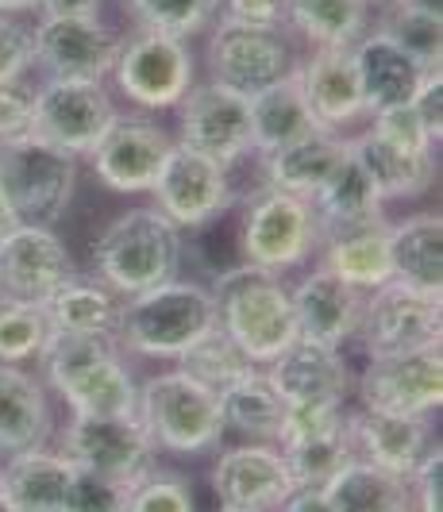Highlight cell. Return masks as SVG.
I'll use <instances>...</instances> for the list:
<instances>
[{
  "instance_id": "cell-48",
  "label": "cell",
  "mask_w": 443,
  "mask_h": 512,
  "mask_svg": "<svg viewBox=\"0 0 443 512\" xmlns=\"http://www.w3.org/2000/svg\"><path fill=\"white\" fill-rule=\"evenodd\" d=\"M232 24L251 27H282L286 20V0H220V16Z\"/></svg>"
},
{
  "instance_id": "cell-28",
  "label": "cell",
  "mask_w": 443,
  "mask_h": 512,
  "mask_svg": "<svg viewBox=\"0 0 443 512\" xmlns=\"http://www.w3.org/2000/svg\"><path fill=\"white\" fill-rule=\"evenodd\" d=\"M347 151L359 158V166L378 185L386 205L390 201L424 197L436 185V154L393 147V143H386L382 135H374L370 128L359 131V135H347Z\"/></svg>"
},
{
  "instance_id": "cell-46",
  "label": "cell",
  "mask_w": 443,
  "mask_h": 512,
  "mask_svg": "<svg viewBox=\"0 0 443 512\" xmlns=\"http://www.w3.org/2000/svg\"><path fill=\"white\" fill-rule=\"evenodd\" d=\"M35 116V85L27 81H0V139H16L31 131Z\"/></svg>"
},
{
  "instance_id": "cell-20",
  "label": "cell",
  "mask_w": 443,
  "mask_h": 512,
  "mask_svg": "<svg viewBox=\"0 0 443 512\" xmlns=\"http://www.w3.org/2000/svg\"><path fill=\"white\" fill-rule=\"evenodd\" d=\"M347 439L355 462H370L405 482L420 459L440 443L432 416H397L374 409H347Z\"/></svg>"
},
{
  "instance_id": "cell-27",
  "label": "cell",
  "mask_w": 443,
  "mask_h": 512,
  "mask_svg": "<svg viewBox=\"0 0 443 512\" xmlns=\"http://www.w3.org/2000/svg\"><path fill=\"white\" fill-rule=\"evenodd\" d=\"M343 154H347V135H336V131H313L282 151L259 154L262 189H278V193L313 201V193L332 178Z\"/></svg>"
},
{
  "instance_id": "cell-9",
  "label": "cell",
  "mask_w": 443,
  "mask_h": 512,
  "mask_svg": "<svg viewBox=\"0 0 443 512\" xmlns=\"http://www.w3.org/2000/svg\"><path fill=\"white\" fill-rule=\"evenodd\" d=\"M355 339H359L366 359H393V355L440 347L443 297L420 293L413 285L390 278L386 285L366 293Z\"/></svg>"
},
{
  "instance_id": "cell-23",
  "label": "cell",
  "mask_w": 443,
  "mask_h": 512,
  "mask_svg": "<svg viewBox=\"0 0 443 512\" xmlns=\"http://www.w3.org/2000/svg\"><path fill=\"white\" fill-rule=\"evenodd\" d=\"M54 439L51 389L31 366L0 362V459Z\"/></svg>"
},
{
  "instance_id": "cell-6",
  "label": "cell",
  "mask_w": 443,
  "mask_h": 512,
  "mask_svg": "<svg viewBox=\"0 0 443 512\" xmlns=\"http://www.w3.org/2000/svg\"><path fill=\"white\" fill-rule=\"evenodd\" d=\"M81 166L78 158L35 131L0 139V201L16 216V224L54 228L74 205Z\"/></svg>"
},
{
  "instance_id": "cell-12",
  "label": "cell",
  "mask_w": 443,
  "mask_h": 512,
  "mask_svg": "<svg viewBox=\"0 0 443 512\" xmlns=\"http://www.w3.org/2000/svg\"><path fill=\"white\" fill-rule=\"evenodd\" d=\"M54 436H58V451L78 470L112 478L120 486H131L158 462L155 443L135 416H78V412H70V420L62 428H54Z\"/></svg>"
},
{
  "instance_id": "cell-24",
  "label": "cell",
  "mask_w": 443,
  "mask_h": 512,
  "mask_svg": "<svg viewBox=\"0 0 443 512\" xmlns=\"http://www.w3.org/2000/svg\"><path fill=\"white\" fill-rule=\"evenodd\" d=\"M266 374L286 401H347L355 393V374L343 359V347H324L313 339H293Z\"/></svg>"
},
{
  "instance_id": "cell-16",
  "label": "cell",
  "mask_w": 443,
  "mask_h": 512,
  "mask_svg": "<svg viewBox=\"0 0 443 512\" xmlns=\"http://www.w3.org/2000/svg\"><path fill=\"white\" fill-rule=\"evenodd\" d=\"M359 409L397 412V416H436L443 405L440 347L409 351L393 359H366L355 378Z\"/></svg>"
},
{
  "instance_id": "cell-41",
  "label": "cell",
  "mask_w": 443,
  "mask_h": 512,
  "mask_svg": "<svg viewBox=\"0 0 443 512\" xmlns=\"http://www.w3.org/2000/svg\"><path fill=\"white\" fill-rule=\"evenodd\" d=\"M47 335H51V324H47L43 305L0 297V362L31 366L39 359Z\"/></svg>"
},
{
  "instance_id": "cell-13",
  "label": "cell",
  "mask_w": 443,
  "mask_h": 512,
  "mask_svg": "<svg viewBox=\"0 0 443 512\" xmlns=\"http://www.w3.org/2000/svg\"><path fill=\"white\" fill-rule=\"evenodd\" d=\"M116 101L108 93V81H66L43 77L35 85V116L31 131L54 147L70 151L74 158H89L101 143L108 124L116 120Z\"/></svg>"
},
{
  "instance_id": "cell-4",
  "label": "cell",
  "mask_w": 443,
  "mask_h": 512,
  "mask_svg": "<svg viewBox=\"0 0 443 512\" xmlns=\"http://www.w3.org/2000/svg\"><path fill=\"white\" fill-rule=\"evenodd\" d=\"M212 328H216V308L209 285L174 278L147 293L124 297L116 343L124 355L135 359L178 362Z\"/></svg>"
},
{
  "instance_id": "cell-17",
  "label": "cell",
  "mask_w": 443,
  "mask_h": 512,
  "mask_svg": "<svg viewBox=\"0 0 443 512\" xmlns=\"http://www.w3.org/2000/svg\"><path fill=\"white\" fill-rule=\"evenodd\" d=\"M70 278H78V262L54 228L16 224L0 235V297L47 305Z\"/></svg>"
},
{
  "instance_id": "cell-3",
  "label": "cell",
  "mask_w": 443,
  "mask_h": 512,
  "mask_svg": "<svg viewBox=\"0 0 443 512\" xmlns=\"http://www.w3.org/2000/svg\"><path fill=\"white\" fill-rule=\"evenodd\" d=\"M185 231L155 205H139L108 220L93 243V278L116 297H135L162 282L182 278Z\"/></svg>"
},
{
  "instance_id": "cell-40",
  "label": "cell",
  "mask_w": 443,
  "mask_h": 512,
  "mask_svg": "<svg viewBox=\"0 0 443 512\" xmlns=\"http://www.w3.org/2000/svg\"><path fill=\"white\" fill-rule=\"evenodd\" d=\"M174 366H178L182 374H189L193 382L216 389V393L228 389L232 382H239L247 370H255V362L247 359V355H243L220 328H212V332L201 335V339H197Z\"/></svg>"
},
{
  "instance_id": "cell-38",
  "label": "cell",
  "mask_w": 443,
  "mask_h": 512,
  "mask_svg": "<svg viewBox=\"0 0 443 512\" xmlns=\"http://www.w3.org/2000/svg\"><path fill=\"white\" fill-rule=\"evenodd\" d=\"M378 31L390 35L401 51H409L424 70H440L443 62V16L440 8H424L413 0H386Z\"/></svg>"
},
{
  "instance_id": "cell-35",
  "label": "cell",
  "mask_w": 443,
  "mask_h": 512,
  "mask_svg": "<svg viewBox=\"0 0 443 512\" xmlns=\"http://www.w3.org/2000/svg\"><path fill=\"white\" fill-rule=\"evenodd\" d=\"M120 305L124 297H116L108 285L97 278H70L43 305L51 332H74V335H101V339H116V324H120Z\"/></svg>"
},
{
  "instance_id": "cell-45",
  "label": "cell",
  "mask_w": 443,
  "mask_h": 512,
  "mask_svg": "<svg viewBox=\"0 0 443 512\" xmlns=\"http://www.w3.org/2000/svg\"><path fill=\"white\" fill-rule=\"evenodd\" d=\"M35 70V31L24 16H0V81H24Z\"/></svg>"
},
{
  "instance_id": "cell-2",
  "label": "cell",
  "mask_w": 443,
  "mask_h": 512,
  "mask_svg": "<svg viewBox=\"0 0 443 512\" xmlns=\"http://www.w3.org/2000/svg\"><path fill=\"white\" fill-rule=\"evenodd\" d=\"M209 293L216 308V328L255 366H270L297 339L293 297L282 274L259 270L251 262H235L216 274Z\"/></svg>"
},
{
  "instance_id": "cell-51",
  "label": "cell",
  "mask_w": 443,
  "mask_h": 512,
  "mask_svg": "<svg viewBox=\"0 0 443 512\" xmlns=\"http://www.w3.org/2000/svg\"><path fill=\"white\" fill-rule=\"evenodd\" d=\"M35 12V0H0V16H24Z\"/></svg>"
},
{
  "instance_id": "cell-55",
  "label": "cell",
  "mask_w": 443,
  "mask_h": 512,
  "mask_svg": "<svg viewBox=\"0 0 443 512\" xmlns=\"http://www.w3.org/2000/svg\"><path fill=\"white\" fill-rule=\"evenodd\" d=\"M0 486H4V459H0Z\"/></svg>"
},
{
  "instance_id": "cell-34",
  "label": "cell",
  "mask_w": 443,
  "mask_h": 512,
  "mask_svg": "<svg viewBox=\"0 0 443 512\" xmlns=\"http://www.w3.org/2000/svg\"><path fill=\"white\" fill-rule=\"evenodd\" d=\"M313 208L316 220H320V235L386 216V201H382L378 185L370 181V174L359 166V158L351 151L343 154V162L332 170V178L313 193Z\"/></svg>"
},
{
  "instance_id": "cell-44",
  "label": "cell",
  "mask_w": 443,
  "mask_h": 512,
  "mask_svg": "<svg viewBox=\"0 0 443 512\" xmlns=\"http://www.w3.org/2000/svg\"><path fill=\"white\" fill-rule=\"evenodd\" d=\"M370 131L382 135L393 147H405V151H428V154L440 151V143H436V139L428 135V128L420 124L413 104H397V108L374 112V116H370Z\"/></svg>"
},
{
  "instance_id": "cell-21",
  "label": "cell",
  "mask_w": 443,
  "mask_h": 512,
  "mask_svg": "<svg viewBox=\"0 0 443 512\" xmlns=\"http://www.w3.org/2000/svg\"><path fill=\"white\" fill-rule=\"evenodd\" d=\"M293 81H297V89H301V97L309 104L320 131L343 135L351 124L366 120L363 85L355 74L351 47H320V51L297 58Z\"/></svg>"
},
{
  "instance_id": "cell-5",
  "label": "cell",
  "mask_w": 443,
  "mask_h": 512,
  "mask_svg": "<svg viewBox=\"0 0 443 512\" xmlns=\"http://www.w3.org/2000/svg\"><path fill=\"white\" fill-rule=\"evenodd\" d=\"M135 420L151 436L158 455H174V459L216 455L228 436L220 393L193 382L178 366L139 382Z\"/></svg>"
},
{
  "instance_id": "cell-39",
  "label": "cell",
  "mask_w": 443,
  "mask_h": 512,
  "mask_svg": "<svg viewBox=\"0 0 443 512\" xmlns=\"http://www.w3.org/2000/svg\"><path fill=\"white\" fill-rule=\"evenodd\" d=\"M124 12L131 16V24L143 31L193 39L216 24L220 0H124Z\"/></svg>"
},
{
  "instance_id": "cell-8",
  "label": "cell",
  "mask_w": 443,
  "mask_h": 512,
  "mask_svg": "<svg viewBox=\"0 0 443 512\" xmlns=\"http://www.w3.org/2000/svg\"><path fill=\"white\" fill-rule=\"evenodd\" d=\"M108 81L135 112H174L189 85L197 81V58L189 39L135 27L131 35H124Z\"/></svg>"
},
{
  "instance_id": "cell-50",
  "label": "cell",
  "mask_w": 443,
  "mask_h": 512,
  "mask_svg": "<svg viewBox=\"0 0 443 512\" xmlns=\"http://www.w3.org/2000/svg\"><path fill=\"white\" fill-rule=\"evenodd\" d=\"M101 16V0H35V20H89Z\"/></svg>"
},
{
  "instance_id": "cell-29",
  "label": "cell",
  "mask_w": 443,
  "mask_h": 512,
  "mask_svg": "<svg viewBox=\"0 0 443 512\" xmlns=\"http://www.w3.org/2000/svg\"><path fill=\"white\" fill-rule=\"evenodd\" d=\"M74 478V462L58 447H31L4 459V486L0 497L20 512H62L66 489Z\"/></svg>"
},
{
  "instance_id": "cell-26",
  "label": "cell",
  "mask_w": 443,
  "mask_h": 512,
  "mask_svg": "<svg viewBox=\"0 0 443 512\" xmlns=\"http://www.w3.org/2000/svg\"><path fill=\"white\" fill-rule=\"evenodd\" d=\"M316 266L332 270L336 278H343L355 289H378L393 278L390 266V220H366L355 228L324 231L320 235V251L313 258Z\"/></svg>"
},
{
  "instance_id": "cell-30",
  "label": "cell",
  "mask_w": 443,
  "mask_h": 512,
  "mask_svg": "<svg viewBox=\"0 0 443 512\" xmlns=\"http://www.w3.org/2000/svg\"><path fill=\"white\" fill-rule=\"evenodd\" d=\"M390 266L393 278L420 293L443 297V216L413 212L390 220Z\"/></svg>"
},
{
  "instance_id": "cell-11",
  "label": "cell",
  "mask_w": 443,
  "mask_h": 512,
  "mask_svg": "<svg viewBox=\"0 0 443 512\" xmlns=\"http://www.w3.org/2000/svg\"><path fill=\"white\" fill-rule=\"evenodd\" d=\"M151 205L182 231H201L209 228L212 220L228 216L239 205V193H235L228 166L189 151L174 139V147L151 185Z\"/></svg>"
},
{
  "instance_id": "cell-43",
  "label": "cell",
  "mask_w": 443,
  "mask_h": 512,
  "mask_svg": "<svg viewBox=\"0 0 443 512\" xmlns=\"http://www.w3.org/2000/svg\"><path fill=\"white\" fill-rule=\"evenodd\" d=\"M124 509H128V486L74 466V478H70V489H66L62 512H124Z\"/></svg>"
},
{
  "instance_id": "cell-31",
  "label": "cell",
  "mask_w": 443,
  "mask_h": 512,
  "mask_svg": "<svg viewBox=\"0 0 443 512\" xmlns=\"http://www.w3.org/2000/svg\"><path fill=\"white\" fill-rule=\"evenodd\" d=\"M286 397L266 374V366L247 370L239 382L220 389V409H224V428L239 432L251 443H278L282 424H286Z\"/></svg>"
},
{
  "instance_id": "cell-25",
  "label": "cell",
  "mask_w": 443,
  "mask_h": 512,
  "mask_svg": "<svg viewBox=\"0 0 443 512\" xmlns=\"http://www.w3.org/2000/svg\"><path fill=\"white\" fill-rule=\"evenodd\" d=\"M351 58H355V74H359V85H363L366 120L374 112H382V108L409 104L417 97L420 81L432 74L409 51H401L390 35H382L378 27H370L363 39L351 47Z\"/></svg>"
},
{
  "instance_id": "cell-7",
  "label": "cell",
  "mask_w": 443,
  "mask_h": 512,
  "mask_svg": "<svg viewBox=\"0 0 443 512\" xmlns=\"http://www.w3.org/2000/svg\"><path fill=\"white\" fill-rule=\"evenodd\" d=\"M320 251V220L313 201L278 193V189H255L243 197L239 216V262H251L259 270L282 274L309 266Z\"/></svg>"
},
{
  "instance_id": "cell-15",
  "label": "cell",
  "mask_w": 443,
  "mask_h": 512,
  "mask_svg": "<svg viewBox=\"0 0 443 512\" xmlns=\"http://www.w3.org/2000/svg\"><path fill=\"white\" fill-rule=\"evenodd\" d=\"M174 135L147 112H116L101 143L89 151L97 181L112 193H151Z\"/></svg>"
},
{
  "instance_id": "cell-42",
  "label": "cell",
  "mask_w": 443,
  "mask_h": 512,
  "mask_svg": "<svg viewBox=\"0 0 443 512\" xmlns=\"http://www.w3.org/2000/svg\"><path fill=\"white\" fill-rule=\"evenodd\" d=\"M124 512H197L193 501V478L174 466H151L143 478L128 486V509Z\"/></svg>"
},
{
  "instance_id": "cell-18",
  "label": "cell",
  "mask_w": 443,
  "mask_h": 512,
  "mask_svg": "<svg viewBox=\"0 0 443 512\" xmlns=\"http://www.w3.org/2000/svg\"><path fill=\"white\" fill-rule=\"evenodd\" d=\"M209 486L220 505L243 512H278L293 493L286 459L274 443H239L216 451Z\"/></svg>"
},
{
  "instance_id": "cell-49",
  "label": "cell",
  "mask_w": 443,
  "mask_h": 512,
  "mask_svg": "<svg viewBox=\"0 0 443 512\" xmlns=\"http://www.w3.org/2000/svg\"><path fill=\"white\" fill-rule=\"evenodd\" d=\"M413 108H417L420 124L428 128V135L440 143L443 139V70H432V74L420 81L417 97H413Z\"/></svg>"
},
{
  "instance_id": "cell-54",
  "label": "cell",
  "mask_w": 443,
  "mask_h": 512,
  "mask_svg": "<svg viewBox=\"0 0 443 512\" xmlns=\"http://www.w3.org/2000/svg\"><path fill=\"white\" fill-rule=\"evenodd\" d=\"M216 512H243V509H228V505H220V509H216Z\"/></svg>"
},
{
  "instance_id": "cell-19",
  "label": "cell",
  "mask_w": 443,
  "mask_h": 512,
  "mask_svg": "<svg viewBox=\"0 0 443 512\" xmlns=\"http://www.w3.org/2000/svg\"><path fill=\"white\" fill-rule=\"evenodd\" d=\"M31 31H35V66L43 70V77H66V81H108L124 43L120 31L101 24V16L35 20Z\"/></svg>"
},
{
  "instance_id": "cell-52",
  "label": "cell",
  "mask_w": 443,
  "mask_h": 512,
  "mask_svg": "<svg viewBox=\"0 0 443 512\" xmlns=\"http://www.w3.org/2000/svg\"><path fill=\"white\" fill-rule=\"evenodd\" d=\"M12 228H16V216H12V212H8V205L0 201V235H4V231H12Z\"/></svg>"
},
{
  "instance_id": "cell-1",
  "label": "cell",
  "mask_w": 443,
  "mask_h": 512,
  "mask_svg": "<svg viewBox=\"0 0 443 512\" xmlns=\"http://www.w3.org/2000/svg\"><path fill=\"white\" fill-rule=\"evenodd\" d=\"M35 374L66 409L78 416H135L139 382L116 339L51 332Z\"/></svg>"
},
{
  "instance_id": "cell-53",
  "label": "cell",
  "mask_w": 443,
  "mask_h": 512,
  "mask_svg": "<svg viewBox=\"0 0 443 512\" xmlns=\"http://www.w3.org/2000/svg\"><path fill=\"white\" fill-rule=\"evenodd\" d=\"M0 512H20V509H12V505H8L4 497H0Z\"/></svg>"
},
{
  "instance_id": "cell-56",
  "label": "cell",
  "mask_w": 443,
  "mask_h": 512,
  "mask_svg": "<svg viewBox=\"0 0 443 512\" xmlns=\"http://www.w3.org/2000/svg\"><path fill=\"white\" fill-rule=\"evenodd\" d=\"M370 4H386V0H370Z\"/></svg>"
},
{
  "instance_id": "cell-33",
  "label": "cell",
  "mask_w": 443,
  "mask_h": 512,
  "mask_svg": "<svg viewBox=\"0 0 443 512\" xmlns=\"http://www.w3.org/2000/svg\"><path fill=\"white\" fill-rule=\"evenodd\" d=\"M282 27L309 51L355 47L370 31V0H286Z\"/></svg>"
},
{
  "instance_id": "cell-36",
  "label": "cell",
  "mask_w": 443,
  "mask_h": 512,
  "mask_svg": "<svg viewBox=\"0 0 443 512\" xmlns=\"http://www.w3.org/2000/svg\"><path fill=\"white\" fill-rule=\"evenodd\" d=\"M286 459V470L297 489H324L347 462H355L351 455V439H347V416L320 428V432H305V436H286L274 443Z\"/></svg>"
},
{
  "instance_id": "cell-37",
  "label": "cell",
  "mask_w": 443,
  "mask_h": 512,
  "mask_svg": "<svg viewBox=\"0 0 443 512\" xmlns=\"http://www.w3.org/2000/svg\"><path fill=\"white\" fill-rule=\"evenodd\" d=\"M332 512H413L409 482L370 462H347L324 486Z\"/></svg>"
},
{
  "instance_id": "cell-22",
  "label": "cell",
  "mask_w": 443,
  "mask_h": 512,
  "mask_svg": "<svg viewBox=\"0 0 443 512\" xmlns=\"http://www.w3.org/2000/svg\"><path fill=\"white\" fill-rule=\"evenodd\" d=\"M289 297L301 339H313L324 347H347L359 332L366 293L336 278L332 270L313 262V270H305L301 282L289 285Z\"/></svg>"
},
{
  "instance_id": "cell-32",
  "label": "cell",
  "mask_w": 443,
  "mask_h": 512,
  "mask_svg": "<svg viewBox=\"0 0 443 512\" xmlns=\"http://www.w3.org/2000/svg\"><path fill=\"white\" fill-rule=\"evenodd\" d=\"M247 112H251V147H255V158L282 151L289 143L320 131L293 74L274 81V85H266L262 93H251L247 97Z\"/></svg>"
},
{
  "instance_id": "cell-10",
  "label": "cell",
  "mask_w": 443,
  "mask_h": 512,
  "mask_svg": "<svg viewBox=\"0 0 443 512\" xmlns=\"http://www.w3.org/2000/svg\"><path fill=\"white\" fill-rule=\"evenodd\" d=\"M297 47L286 27H251L216 20L205 43V70L212 81L251 97L297 70Z\"/></svg>"
},
{
  "instance_id": "cell-47",
  "label": "cell",
  "mask_w": 443,
  "mask_h": 512,
  "mask_svg": "<svg viewBox=\"0 0 443 512\" xmlns=\"http://www.w3.org/2000/svg\"><path fill=\"white\" fill-rule=\"evenodd\" d=\"M409 497L413 512H443V447L436 443L420 466L409 474Z\"/></svg>"
},
{
  "instance_id": "cell-14",
  "label": "cell",
  "mask_w": 443,
  "mask_h": 512,
  "mask_svg": "<svg viewBox=\"0 0 443 512\" xmlns=\"http://www.w3.org/2000/svg\"><path fill=\"white\" fill-rule=\"evenodd\" d=\"M178 143L189 151L205 154L212 162L235 170L243 158H251V112L247 97L220 81H193L189 93L178 101Z\"/></svg>"
}]
</instances>
